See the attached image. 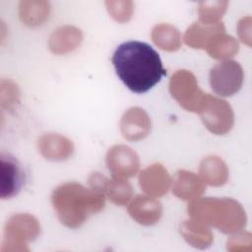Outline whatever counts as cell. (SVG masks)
<instances>
[{"label": "cell", "mask_w": 252, "mask_h": 252, "mask_svg": "<svg viewBox=\"0 0 252 252\" xmlns=\"http://www.w3.org/2000/svg\"><path fill=\"white\" fill-rule=\"evenodd\" d=\"M111 61L118 78L137 94L148 92L166 74L158 53L142 41L121 43L115 49Z\"/></svg>", "instance_id": "1"}, {"label": "cell", "mask_w": 252, "mask_h": 252, "mask_svg": "<svg viewBox=\"0 0 252 252\" xmlns=\"http://www.w3.org/2000/svg\"><path fill=\"white\" fill-rule=\"evenodd\" d=\"M51 202L59 220L68 227L82 225L89 216L104 206V196L78 183H65L52 193Z\"/></svg>", "instance_id": "2"}, {"label": "cell", "mask_w": 252, "mask_h": 252, "mask_svg": "<svg viewBox=\"0 0 252 252\" xmlns=\"http://www.w3.org/2000/svg\"><path fill=\"white\" fill-rule=\"evenodd\" d=\"M190 216L197 221L211 224L223 232H233L243 224V211L232 200L207 198L191 203Z\"/></svg>", "instance_id": "3"}, {"label": "cell", "mask_w": 252, "mask_h": 252, "mask_svg": "<svg viewBox=\"0 0 252 252\" xmlns=\"http://www.w3.org/2000/svg\"><path fill=\"white\" fill-rule=\"evenodd\" d=\"M39 233L37 220L26 214H18L11 217L5 226L2 239V252L25 251L26 241L33 240Z\"/></svg>", "instance_id": "4"}, {"label": "cell", "mask_w": 252, "mask_h": 252, "mask_svg": "<svg viewBox=\"0 0 252 252\" xmlns=\"http://www.w3.org/2000/svg\"><path fill=\"white\" fill-rule=\"evenodd\" d=\"M169 90L172 96L188 111L198 112L206 95L199 90L193 74L186 70L177 71L171 77Z\"/></svg>", "instance_id": "5"}, {"label": "cell", "mask_w": 252, "mask_h": 252, "mask_svg": "<svg viewBox=\"0 0 252 252\" xmlns=\"http://www.w3.org/2000/svg\"><path fill=\"white\" fill-rule=\"evenodd\" d=\"M198 112L206 127L215 134H224L231 128L232 112L224 100L206 94Z\"/></svg>", "instance_id": "6"}, {"label": "cell", "mask_w": 252, "mask_h": 252, "mask_svg": "<svg viewBox=\"0 0 252 252\" xmlns=\"http://www.w3.org/2000/svg\"><path fill=\"white\" fill-rule=\"evenodd\" d=\"M242 83L241 67L234 61H226L216 65L210 72L212 89L220 95H231L236 93Z\"/></svg>", "instance_id": "7"}, {"label": "cell", "mask_w": 252, "mask_h": 252, "mask_svg": "<svg viewBox=\"0 0 252 252\" xmlns=\"http://www.w3.org/2000/svg\"><path fill=\"white\" fill-rule=\"evenodd\" d=\"M0 164V197L2 199L11 198L17 195L24 185L25 173L18 160L10 155L1 154Z\"/></svg>", "instance_id": "8"}, {"label": "cell", "mask_w": 252, "mask_h": 252, "mask_svg": "<svg viewBox=\"0 0 252 252\" xmlns=\"http://www.w3.org/2000/svg\"><path fill=\"white\" fill-rule=\"evenodd\" d=\"M108 169L115 178L133 176L139 168L137 154L127 146H115L111 148L106 156Z\"/></svg>", "instance_id": "9"}, {"label": "cell", "mask_w": 252, "mask_h": 252, "mask_svg": "<svg viewBox=\"0 0 252 252\" xmlns=\"http://www.w3.org/2000/svg\"><path fill=\"white\" fill-rule=\"evenodd\" d=\"M120 125L124 138L131 141L145 138L149 134L151 128L149 116L139 107L129 109L123 115Z\"/></svg>", "instance_id": "10"}, {"label": "cell", "mask_w": 252, "mask_h": 252, "mask_svg": "<svg viewBox=\"0 0 252 252\" xmlns=\"http://www.w3.org/2000/svg\"><path fill=\"white\" fill-rule=\"evenodd\" d=\"M139 183L146 193L153 196H161L169 188L170 177L166 169L158 163L151 165L140 173Z\"/></svg>", "instance_id": "11"}, {"label": "cell", "mask_w": 252, "mask_h": 252, "mask_svg": "<svg viewBox=\"0 0 252 252\" xmlns=\"http://www.w3.org/2000/svg\"><path fill=\"white\" fill-rule=\"evenodd\" d=\"M129 214L139 223L151 225L158 221L161 216V206L152 197L138 196L130 204Z\"/></svg>", "instance_id": "12"}, {"label": "cell", "mask_w": 252, "mask_h": 252, "mask_svg": "<svg viewBox=\"0 0 252 252\" xmlns=\"http://www.w3.org/2000/svg\"><path fill=\"white\" fill-rule=\"evenodd\" d=\"M38 149L48 159L62 160L71 156L73 145L70 140L61 135L46 134L38 140Z\"/></svg>", "instance_id": "13"}, {"label": "cell", "mask_w": 252, "mask_h": 252, "mask_svg": "<svg viewBox=\"0 0 252 252\" xmlns=\"http://www.w3.org/2000/svg\"><path fill=\"white\" fill-rule=\"evenodd\" d=\"M82 32L75 27L65 26L57 29L50 35L48 45L55 54H64L76 49L82 41Z\"/></svg>", "instance_id": "14"}, {"label": "cell", "mask_w": 252, "mask_h": 252, "mask_svg": "<svg viewBox=\"0 0 252 252\" xmlns=\"http://www.w3.org/2000/svg\"><path fill=\"white\" fill-rule=\"evenodd\" d=\"M224 32V27L220 23L214 24H194L185 33L186 44L193 48H206L214 36Z\"/></svg>", "instance_id": "15"}, {"label": "cell", "mask_w": 252, "mask_h": 252, "mask_svg": "<svg viewBox=\"0 0 252 252\" xmlns=\"http://www.w3.org/2000/svg\"><path fill=\"white\" fill-rule=\"evenodd\" d=\"M204 190L205 186L198 176L185 170H179L177 172L173 185V192L178 198L182 200H191L200 196Z\"/></svg>", "instance_id": "16"}, {"label": "cell", "mask_w": 252, "mask_h": 252, "mask_svg": "<svg viewBox=\"0 0 252 252\" xmlns=\"http://www.w3.org/2000/svg\"><path fill=\"white\" fill-rule=\"evenodd\" d=\"M180 232L189 244L198 248L210 246L213 240V235L209 228L195 220L184 221L180 225Z\"/></svg>", "instance_id": "17"}, {"label": "cell", "mask_w": 252, "mask_h": 252, "mask_svg": "<svg viewBox=\"0 0 252 252\" xmlns=\"http://www.w3.org/2000/svg\"><path fill=\"white\" fill-rule=\"evenodd\" d=\"M48 3L43 1H22L19 5L21 21L27 26H37L48 17Z\"/></svg>", "instance_id": "18"}, {"label": "cell", "mask_w": 252, "mask_h": 252, "mask_svg": "<svg viewBox=\"0 0 252 252\" xmlns=\"http://www.w3.org/2000/svg\"><path fill=\"white\" fill-rule=\"evenodd\" d=\"M200 173L210 185L220 186L225 182L227 170L220 158L218 157H208L200 165Z\"/></svg>", "instance_id": "19"}, {"label": "cell", "mask_w": 252, "mask_h": 252, "mask_svg": "<svg viewBox=\"0 0 252 252\" xmlns=\"http://www.w3.org/2000/svg\"><path fill=\"white\" fill-rule=\"evenodd\" d=\"M152 38L154 42L161 49L172 51L176 50L180 46V34L178 31L166 24L157 26L152 32Z\"/></svg>", "instance_id": "20"}, {"label": "cell", "mask_w": 252, "mask_h": 252, "mask_svg": "<svg viewBox=\"0 0 252 252\" xmlns=\"http://www.w3.org/2000/svg\"><path fill=\"white\" fill-rule=\"evenodd\" d=\"M209 54L217 59H222L232 56L238 49V44L233 37L219 33L213 37L206 47Z\"/></svg>", "instance_id": "21"}, {"label": "cell", "mask_w": 252, "mask_h": 252, "mask_svg": "<svg viewBox=\"0 0 252 252\" xmlns=\"http://www.w3.org/2000/svg\"><path fill=\"white\" fill-rule=\"evenodd\" d=\"M105 191L107 192L109 199L117 205H125L132 197V187L123 179L116 178L115 180L108 182Z\"/></svg>", "instance_id": "22"}, {"label": "cell", "mask_w": 252, "mask_h": 252, "mask_svg": "<svg viewBox=\"0 0 252 252\" xmlns=\"http://www.w3.org/2000/svg\"><path fill=\"white\" fill-rule=\"evenodd\" d=\"M226 2H202L199 7L200 19L204 24H214L224 12Z\"/></svg>", "instance_id": "23"}, {"label": "cell", "mask_w": 252, "mask_h": 252, "mask_svg": "<svg viewBox=\"0 0 252 252\" xmlns=\"http://www.w3.org/2000/svg\"><path fill=\"white\" fill-rule=\"evenodd\" d=\"M0 99L2 107L10 108L18 100V90L15 84L8 80H1Z\"/></svg>", "instance_id": "24"}, {"label": "cell", "mask_w": 252, "mask_h": 252, "mask_svg": "<svg viewBox=\"0 0 252 252\" xmlns=\"http://www.w3.org/2000/svg\"><path fill=\"white\" fill-rule=\"evenodd\" d=\"M108 11L111 16L119 22H127L132 15L131 2H107Z\"/></svg>", "instance_id": "25"}, {"label": "cell", "mask_w": 252, "mask_h": 252, "mask_svg": "<svg viewBox=\"0 0 252 252\" xmlns=\"http://www.w3.org/2000/svg\"><path fill=\"white\" fill-rule=\"evenodd\" d=\"M89 182H90V185L91 187L97 191V192H102L104 190H106L107 188V185H108V180L101 174H99L98 172H95V173H93L90 178H89Z\"/></svg>", "instance_id": "26"}]
</instances>
